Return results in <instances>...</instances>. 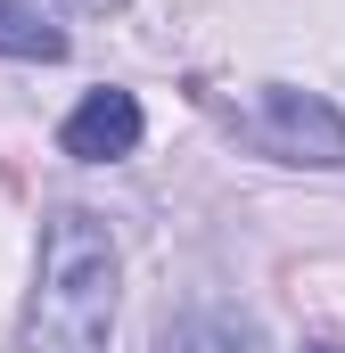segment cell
Returning <instances> with one entry per match:
<instances>
[{
    "label": "cell",
    "mask_w": 345,
    "mask_h": 353,
    "mask_svg": "<svg viewBox=\"0 0 345 353\" xmlns=\"http://www.w3.org/2000/svg\"><path fill=\"white\" fill-rule=\"evenodd\" d=\"M58 148H66L75 165H115V157H132V148H140V99H132V90H90L83 107L58 123Z\"/></svg>",
    "instance_id": "3957f363"
},
{
    "label": "cell",
    "mask_w": 345,
    "mask_h": 353,
    "mask_svg": "<svg viewBox=\"0 0 345 353\" xmlns=\"http://www.w3.org/2000/svg\"><path fill=\"white\" fill-rule=\"evenodd\" d=\"M66 8H75V17H115L124 0H66Z\"/></svg>",
    "instance_id": "8992f818"
},
{
    "label": "cell",
    "mask_w": 345,
    "mask_h": 353,
    "mask_svg": "<svg viewBox=\"0 0 345 353\" xmlns=\"http://www.w3.org/2000/svg\"><path fill=\"white\" fill-rule=\"evenodd\" d=\"M157 353H263V329L239 304H189L157 329Z\"/></svg>",
    "instance_id": "277c9868"
},
{
    "label": "cell",
    "mask_w": 345,
    "mask_h": 353,
    "mask_svg": "<svg viewBox=\"0 0 345 353\" xmlns=\"http://www.w3.org/2000/svg\"><path fill=\"white\" fill-rule=\"evenodd\" d=\"M230 132H239L255 157H279V165H321V173L345 165V115L321 90H296V83H263L255 99L230 115Z\"/></svg>",
    "instance_id": "7a4b0ae2"
},
{
    "label": "cell",
    "mask_w": 345,
    "mask_h": 353,
    "mask_svg": "<svg viewBox=\"0 0 345 353\" xmlns=\"http://www.w3.org/2000/svg\"><path fill=\"white\" fill-rule=\"evenodd\" d=\"M115 279H124L115 230L83 205H58L41 222V279L25 304V353H107Z\"/></svg>",
    "instance_id": "6da1fadb"
},
{
    "label": "cell",
    "mask_w": 345,
    "mask_h": 353,
    "mask_svg": "<svg viewBox=\"0 0 345 353\" xmlns=\"http://www.w3.org/2000/svg\"><path fill=\"white\" fill-rule=\"evenodd\" d=\"M304 353H337V345H329V337H321V345H304Z\"/></svg>",
    "instance_id": "52a82bcc"
},
{
    "label": "cell",
    "mask_w": 345,
    "mask_h": 353,
    "mask_svg": "<svg viewBox=\"0 0 345 353\" xmlns=\"http://www.w3.org/2000/svg\"><path fill=\"white\" fill-rule=\"evenodd\" d=\"M0 58H25V66H58V58H66V33H58L41 8H25V0H0Z\"/></svg>",
    "instance_id": "5b68a950"
}]
</instances>
